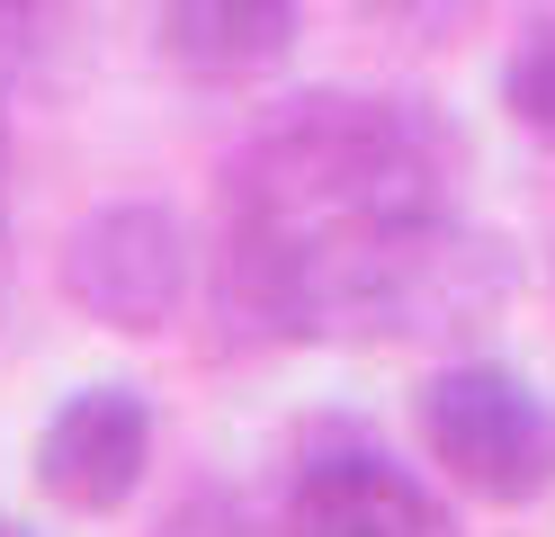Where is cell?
<instances>
[{"instance_id": "1", "label": "cell", "mask_w": 555, "mask_h": 537, "mask_svg": "<svg viewBox=\"0 0 555 537\" xmlns=\"http://www.w3.org/2000/svg\"><path fill=\"white\" fill-rule=\"evenodd\" d=\"M457 170L466 153L430 99L314 90V99H287L224 162V225L287 251H323V242L448 206Z\"/></svg>"}, {"instance_id": "2", "label": "cell", "mask_w": 555, "mask_h": 537, "mask_svg": "<svg viewBox=\"0 0 555 537\" xmlns=\"http://www.w3.org/2000/svg\"><path fill=\"white\" fill-rule=\"evenodd\" d=\"M412 430H422L430 465L457 493L519 511V501L555 493V394H538L502 358H457L412 394Z\"/></svg>"}, {"instance_id": "3", "label": "cell", "mask_w": 555, "mask_h": 537, "mask_svg": "<svg viewBox=\"0 0 555 537\" xmlns=\"http://www.w3.org/2000/svg\"><path fill=\"white\" fill-rule=\"evenodd\" d=\"M63 296H73L90 322L108 332H134L153 341L180 322L189 305V278H197V251H189V225L153 197H117V206H90L73 233H63Z\"/></svg>"}, {"instance_id": "4", "label": "cell", "mask_w": 555, "mask_h": 537, "mask_svg": "<svg viewBox=\"0 0 555 537\" xmlns=\"http://www.w3.org/2000/svg\"><path fill=\"white\" fill-rule=\"evenodd\" d=\"M287 537H457V511L367 430H323L287 484Z\"/></svg>"}, {"instance_id": "5", "label": "cell", "mask_w": 555, "mask_h": 537, "mask_svg": "<svg viewBox=\"0 0 555 537\" xmlns=\"http://www.w3.org/2000/svg\"><path fill=\"white\" fill-rule=\"evenodd\" d=\"M144 465H153V404L134 385H81L37 430V484L81 520L126 511Z\"/></svg>"}, {"instance_id": "6", "label": "cell", "mask_w": 555, "mask_h": 537, "mask_svg": "<svg viewBox=\"0 0 555 537\" xmlns=\"http://www.w3.org/2000/svg\"><path fill=\"white\" fill-rule=\"evenodd\" d=\"M305 0H153L162 54L197 81H251L296 54Z\"/></svg>"}, {"instance_id": "7", "label": "cell", "mask_w": 555, "mask_h": 537, "mask_svg": "<svg viewBox=\"0 0 555 537\" xmlns=\"http://www.w3.org/2000/svg\"><path fill=\"white\" fill-rule=\"evenodd\" d=\"M502 107H511V126H529L538 143H555V10H538L529 36L511 46V63H502Z\"/></svg>"}, {"instance_id": "8", "label": "cell", "mask_w": 555, "mask_h": 537, "mask_svg": "<svg viewBox=\"0 0 555 537\" xmlns=\"http://www.w3.org/2000/svg\"><path fill=\"white\" fill-rule=\"evenodd\" d=\"M37 10H46V0H0V46H18V36L37 27Z\"/></svg>"}, {"instance_id": "9", "label": "cell", "mask_w": 555, "mask_h": 537, "mask_svg": "<svg viewBox=\"0 0 555 537\" xmlns=\"http://www.w3.org/2000/svg\"><path fill=\"white\" fill-rule=\"evenodd\" d=\"M0 537H37V528H27V520H10V511H0Z\"/></svg>"}, {"instance_id": "10", "label": "cell", "mask_w": 555, "mask_h": 537, "mask_svg": "<svg viewBox=\"0 0 555 537\" xmlns=\"http://www.w3.org/2000/svg\"><path fill=\"white\" fill-rule=\"evenodd\" d=\"M0 135H10V126H0Z\"/></svg>"}]
</instances>
